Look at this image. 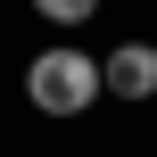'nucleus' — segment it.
Instances as JSON below:
<instances>
[{
  "label": "nucleus",
  "instance_id": "1",
  "mask_svg": "<svg viewBox=\"0 0 157 157\" xmlns=\"http://www.w3.org/2000/svg\"><path fill=\"white\" fill-rule=\"evenodd\" d=\"M99 91H108V83H99V58H91V50H66V41L25 66V99H33L41 116H83Z\"/></svg>",
  "mask_w": 157,
  "mask_h": 157
},
{
  "label": "nucleus",
  "instance_id": "2",
  "mask_svg": "<svg viewBox=\"0 0 157 157\" xmlns=\"http://www.w3.org/2000/svg\"><path fill=\"white\" fill-rule=\"evenodd\" d=\"M99 83H108L116 99H157V50L149 41H116V50L99 58Z\"/></svg>",
  "mask_w": 157,
  "mask_h": 157
},
{
  "label": "nucleus",
  "instance_id": "3",
  "mask_svg": "<svg viewBox=\"0 0 157 157\" xmlns=\"http://www.w3.org/2000/svg\"><path fill=\"white\" fill-rule=\"evenodd\" d=\"M41 17H50V25H83V17H91V0H41Z\"/></svg>",
  "mask_w": 157,
  "mask_h": 157
}]
</instances>
